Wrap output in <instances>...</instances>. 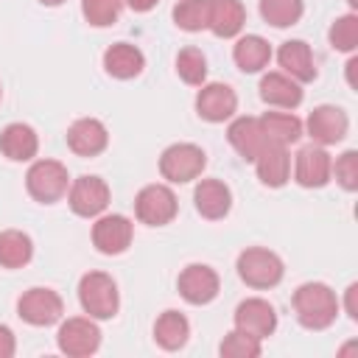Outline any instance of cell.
<instances>
[{"label":"cell","mask_w":358,"mask_h":358,"mask_svg":"<svg viewBox=\"0 0 358 358\" xmlns=\"http://www.w3.org/2000/svg\"><path fill=\"white\" fill-rule=\"evenodd\" d=\"M296 322L305 330H327L338 316V299L324 282H302L291 296Z\"/></svg>","instance_id":"1"},{"label":"cell","mask_w":358,"mask_h":358,"mask_svg":"<svg viewBox=\"0 0 358 358\" xmlns=\"http://www.w3.org/2000/svg\"><path fill=\"white\" fill-rule=\"evenodd\" d=\"M238 277L249 285V288H257V291H266V288H274L282 282V274H285V266L280 260L277 252L271 249H263V246H249L238 255Z\"/></svg>","instance_id":"2"},{"label":"cell","mask_w":358,"mask_h":358,"mask_svg":"<svg viewBox=\"0 0 358 358\" xmlns=\"http://www.w3.org/2000/svg\"><path fill=\"white\" fill-rule=\"evenodd\" d=\"M78 302L87 316L92 319H112L120 308L117 282L106 271H87L78 280Z\"/></svg>","instance_id":"3"},{"label":"cell","mask_w":358,"mask_h":358,"mask_svg":"<svg viewBox=\"0 0 358 358\" xmlns=\"http://www.w3.org/2000/svg\"><path fill=\"white\" fill-rule=\"evenodd\" d=\"M70 173L59 159H36L25 173V190L39 204H56L67 196Z\"/></svg>","instance_id":"4"},{"label":"cell","mask_w":358,"mask_h":358,"mask_svg":"<svg viewBox=\"0 0 358 358\" xmlns=\"http://www.w3.org/2000/svg\"><path fill=\"white\" fill-rule=\"evenodd\" d=\"M204 168H207V154L196 143H173L159 154V173L173 185L199 179Z\"/></svg>","instance_id":"5"},{"label":"cell","mask_w":358,"mask_h":358,"mask_svg":"<svg viewBox=\"0 0 358 358\" xmlns=\"http://www.w3.org/2000/svg\"><path fill=\"white\" fill-rule=\"evenodd\" d=\"M176 213H179V201L168 185H145L134 199V215L140 224L165 227L176 218Z\"/></svg>","instance_id":"6"},{"label":"cell","mask_w":358,"mask_h":358,"mask_svg":"<svg viewBox=\"0 0 358 358\" xmlns=\"http://www.w3.org/2000/svg\"><path fill=\"white\" fill-rule=\"evenodd\" d=\"M56 344L70 358H87L101 347V327L92 316H70L56 333Z\"/></svg>","instance_id":"7"},{"label":"cell","mask_w":358,"mask_h":358,"mask_svg":"<svg viewBox=\"0 0 358 358\" xmlns=\"http://www.w3.org/2000/svg\"><path fill=\"white\" fill-rule=\"evenodd\" d=\"M64 302L53 288H28L17 299V316L31 327H50L62 319Z\"/></svg>","instance_id":"8"},{"label":"cell","mask_w":358,"mask_h":358,"mask_svg":"<svg viewBox=\"0 0 358 358\" xmlns=\"http://www.w3.org/2000/svg\"><path fill=\"white\" fill-rule=\"evenodd\" d=\"M109 185L101 176H78L67 187V204L78 218H98L109 207Z\"/></svg>","instance_id":"9"},{"label":"cell","mask_w":358,"mask_h":358,"mask_svg":"<svg viewBox=\"0 0 358 358\" xmlns=\"http://www.w3.org/2000/svg\"><path fill=\"white\" fill-rule=\"evenodd\" d=\"M176 288H179V296L187 305H210L218 296L221 280H218L215 268H210L204 263H190V266L182 268V274L176 280Z\"/></svg>","instance_id":"10"},{"label":"cell","mask_w":358,"mask_h":358,"mask_svg":"<svg viewBox=\"0 0 358 358\" xmlns=\"http://www.w3.org/2000/svg\"><path fill=\"white\" fill-rule=\"evenodd\" d=\"M305 129H308V134H310V140L316 143V145H336V143H341L344 137H347V131H350V117H347V112L341 109V106H333V103H322V106H316L310 115H308V123H305Z\"/></svg>","instance_id":"11"},{"label":"cell","mask_w":358,"mask_h":358,"mask_svg":"<svg viewBox=\"0 0 358 358\" xmlns=\"http://www.w3.org/2000/svg\"><path fill=\"white\" fill-rule=\"evenodd\" d=\"M131 238H134V224L120 213L98 215L92 224V246L101 255H123L131 246Z\"/></svg>","instance_id":"12"},{"label":"cell","mask_w":358,"mask_h":358,"mask_svg":"<svg viewBox=\"0 0 358 358\" xmlns=\"http://www.w3.org/2000/svg\"><path fill=\"white\" fill-rule=\"evenodd\" d=\"M196 112L207 123H224L238 112V95L229 84L221 81H204L196 92Z\"/></svg>","instance_id":"13"},{"label":"cell","mask_w":358,"mask_h":358,"mask_svg":"<svg viewBox=\"0 0 358 358\" xmlns=\"http://www.w3.org/2000/svg\"><path fill=\"white\" fill-rule=\"evenodd\" d=\"M330 168H333V157L327 154L324 145H302L296 151V159H294V179L296 185L302 187H324L333 176H330Z\"/></svg>","instance_id":"14"},{"label":"cell","mask_w":358,"mask_h":358,"mask_svg":"<svg viewBox=\"0 0 358 358\" xmlns=\"http://www.w3.org/2000/svg\"><path fill=\"white\" fill-rule=\"evenodd\" d=\"M235 327L263 341L277 330V310L271 302L260 296H249L235 308Z\"/></svg>","instance_id":"15"},{"label":"cell","mask_w":358,"mask_h":358,"mask_svg":"<svg viewBox=\"0 0 358 358\" xmlns=\"http://www.w3.org/2000/svg\"><path fill=\"white\" fill-rule=\"evenodd\" d=\"M109 145V131L98 117H78L67 129V148L78 157H98Z\"/></svg>","instance_id":"16"},{"label":"cell","mask_w":358,"mask_h":358,"mask_svg":"<svg viewBox=\"0 0 358 358\" xmlns=\"http://www.w3.org/2000/svg\"><path fill=\"white\" fill-rule=\"evenodd\" d=\"M277 62H280L282 73L291 76V78L299 81V84H308V81H313V78L319 76L313 50H310V45L302 42V39H288V42H282L280 50H277Z\"/></svg>","instance_id":"17"},{"label":"cell","mask_w":358,"mask_h":358,"mask_svg":"<svg viewBox=\"0 0 358 358\" xmlns=\"http://www.w3.org/2000/svg\"><path fill=\"white\" fill-rule=\"evenodd\" d=\"M193 201L201 218L218 221L232 210V190L221 179H199V185L193 187Z\"/></svg>","instance_id":"18"},{"label":"cell","mask_w":358,"mask_h":358,"mask_svg":"<svg viewBox=\"0 0 358 358\" xmlns=\"http://www.w3.org/2000/svg\"><path fill=\"white\" fill-rule=\"evenodd\" d=\"M257 90H260L263 103L277 106V109H296V106L302 103V98H305L302 84L294 81L291 76H285L282 70H280V73H277V70L266 73V76L260 78V87H257Z\"/></svg>","instance_id":"19"},{"label":"cell","mask_w":358,"mask_h":358,"mask_svg":"<svg viewBox=\"0 0 358 358\" xmlns=\"http://www.w3.org/2000/svg\"><path fill=\"white\" fill-rule=\"evenodd\" d=\"M255 171H257V179L266 187H282L291 179V154H288V148L266 143L260 148V154L255 157Z\"/></svg>","instance_id":"20"},{"label":"cell","mask_w":358,"mask_h":358,"mask_svg":"<svg viewBox=\"0 0 358 358\" xmlns=\"http://www.w3.org/2000/svg\"><path fill=\"white\" fill-rule=\"evenodd\" d=\"M39 151V134L28 123H8L0 131V154L11 162H31Z\"/></svg>","instance_id":"21"},{"label":"cell","mask_w":358,"mask_h":358,"mask_svg":"<svg viewBox=\"0 0 358 358\" xmlns=\"http://www.w3.org/2000/svg\"><path fill=\"white\" fill-rule=\"evenodd\" d=\"M145 67V56L137 45H129V42H115L103 50V70L112 76V78H120V81H129V78H137Z\"/></svg>","instance_id":"22"},{"label":"cell","mask_w":358,"mask_h":358,"mask_svg":"<svg viewBox=\"0 0 358 358\" xmlns=\"http://www.w3.org/2000/svg\"><path fill=\"white\" fill-rule=\"evenodd\" d=\"M227 140H229V145L241 154V159H246V162H255V157H257L260 148L266 145L260 120H257V117H249V115L235 117V120L227 126Z\"/></svg>","instance_id":"23"},{"label":"cell","mask_w":358,"mask_h":358,"mask_svg":"<svg viewBox=\"0 0 358 358\" xmlns=\"http://www.w3.org/2000/svg\"><path fill=\"white\" fill-rule=\"evenodd\" d=\"M246 22V8L241 0H210V25L218 39H232L243 31Z\"/></svg>","instance_id":"24"},{"label":"cell","mask_w":358,"mask_h":358,"mask_svg":"<svg viewBox=\"0 0 358 358\" xmlns=\"http://www.w3.org/2000/svg\"><path fill=\"white\" fill-rule=\"evenodd\" d=\"M232 59H235L241 73H260L271 62V45L257 34H246V36H241L235 42Z\"/></svg>","instance_id":"25"},{"label":"cell","mask_w":358,"mask_h":358,"mask_svg":"<svg viewBox=\"0 0 358 358\" xmlns=\"http://www.w3.org/2000/svg\"><path fill=\"white\" fill-rule=\"evenodd\" d=\"M260 120V129H263V137L266 143H274V145H291L302 137V120L291 112H266L257 117Z\"/></svg>","instance_id":"26"},{"label":"cell","mask_w":358,"mask_h":358,"mask_svg":"<svg viewBox=\"0 0 358 358\" xmlns=\"http://www.w3.org/2000/svg\"><path fill=\"white\" fill-rule=\"evenodd\" d=\"M187 338H190V322L185 319V313H179V310L159 313V319L154 322V341L162 350H168V352L182 350L187 344Z\"/></svg>","instance_id":"27"},{"label":"cell","mask_w":358,"mask_h":358,"mask_svg":"<svg viewBox=\"0 0 358 358\" xmlns=\"http://www.w3.org/2000/svg\"><path fill=\"white\" fill-rule=\"evenodd\" d=\"M34 257V241L22 229H3L0 232V266L3 268H22Z\"/></svg>","instance_id":"28"},{"label":"cell","mask_w":358,"mask_h":358,"mask_svg":"<svg viewBox=\"0 0 358 358\" xmlns=\"http://www.w3.org/2000/svg\"><path fill=\"white\" fill-rule=\"evenodd\" d=\"M305 0H260V17L274 28H291L302 20Z\"/></svg>","instance_id":"29"},{"label":"cell","mask_w":358,"mask_h":358,"mask_svg":"<svg viewBox=\"0 0 358 358\" xmlns=\"http://www.w3.org/2000/svg\"><path fill=\"white\" fill-rule=\"evenodd\" d=\"M173 22L182 31H204L210 25V0H179L173 6Z\"/></svg>","instance_id":"30"},{"label":"cell","mask_w":358,"mask_h":358,"mask_svg":"<svg viewBox=\"0 0 358 358\" xmlns=\"http://www.w3.org/2000/svg\"><path fill=\"white\" fill-rule=\"evenodd\" d=\"M176 73L185 84L190 87H201L207 81V56L199 48H182L176 56Z\"/></svg>","instance_id":"31"},{"label":"cell","mask_w":358,"mask_h":358,"mask_svg":"<svg viewBox=\"0 0 358 358\" xmlns=\"http://www.w3.org/2000/svg\"><path fill=\"white\" fill-rule=\"evenodd\" d=\"M327 39L333 45V50H341V53H352L358 48V17L355 14H341L333 20L330 31H327Z\"/></svg>","instance_id":"32"},{"label":"cell","mask_w":358,"mask_h":358,"mask_svg":"<svg viewBox=\"0 0 358 358\" xmlns=\"http://www.w3.org/2000/svg\"><path fill=\"white\" fill-rule=\"evenodd\" d=\"M218 352L224 358H257L263 352V347H260V338H255V336H249V333L235 327V330H229L224 336V341L218 344Z\"/></svg>","instance_id":"33"},{"label":"cell","mask_w":358,"mask_h":358,"mask_svg":"<svg viewBox=\"0 0 358 358\" xmlns=\"http://www.w3.org/2000/svg\"><path fill=\"white\" fill-rule=\"evenodd\" d=\"M120 11H123V0H81V14L95 28L115 25Z\"/></svg>","instance_id":"34"},{"label":"cell","mask_w":358,"mask_h":358,"mask_svg":"<svg viewBox=\"0 0 358 358\" xmlns=\"http://www.w3.org/2000/svg\"><path fill=\"white\" fill-rule=\"evenodd\" d=\"M330 176H336V182L347 190V193H352V190H358V151H344L341 157H336V162H333V168H330Z\"/></svg>","instance_id":"35"},{"label":"cell","mask_w":358,"mask_h":358,"mask_svg":"<svg viewBox=\"0 0 358 358\" xmlns=\"http://www.w3.org/2000/svg\"><path fill=\"white\" fill-rule=\"evenodd\" d=\"M17 352V338L8 324H0V358H11Z\"/></svg>","instance_id":"36"},{"label":"cell","mask_w":358,"mask_h":358,"mask_svg":"<svg viewBox=\"0 0 358 358\" xmlns=\"http://www.w3.org/2000/svg\"><path fill=\"white\" fill-rule=\"evenodd\" d=\"M355 296H358V285L352 282V285L344 291V308H347V316H350L352 322H358V302H355Z\"/></svg>","instance_id":"37"},{"label":"cell","mask_w":358,"mask_h":358,"mask_svg":"<svg viewBox=\"0 0 358 358\" xmlns=\"http://www.w3.org/2000/svg\"><path fill=\"white\" fill-rule=\"evenodd\" d=\"M123 3H126L131 11H137V14H145V11H151V8H154L159 0H123Z\"/></svg>","instance_id":"38"},{"label":"cell","mask_w":358,"mask_h":358,"mask_svg":"<svg viewBox=\"0 0 358 358\" xmlns=\"http://www.w3.org/2000/svg\"><path fill=\"white\" fill-rule=\"evenodd\" d=\"M39 3H42V6H62L64 0H39Z\"/></svg>","instance_id":"39"},{"label":"cell","mask_w":358,"mask_h":358,"mask_svg":"<svg viewBox=\"0 0 358 358\" xmlns=\"http://www.w3.org/2000/svg\"><path fill=\"white\" fill-rule=\"evenodd\" d=\"M347 3H350V6H352V8H355V6H358V0H347Z\"/></svg>","instance_id":"40"},{"label":"cell","mask_w":358,"mask_h":358,"mask_svg":"<svg viewBox=\"0 0 358 358\" xmlns=\"http://www.w3.org/2000/svg\"><path fill=\"white\" fill-rule=\"evenodd\" d=\"M0 101H3V84H0Z\"/></svg>","instance_id":"41"}]
</instances>
